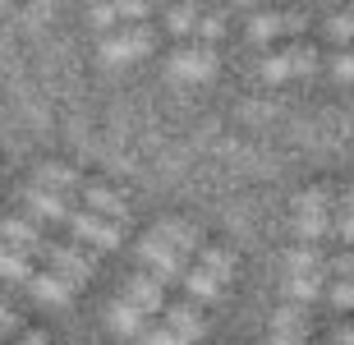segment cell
<instances>
[{"label": "cell", "instance_id": "1", "mask_svg": "<svg viewBox=\"0 0 354 345\" xmlns=\"http://www.w3.org/2000/svg\"><path fill=\"white\" fill-rule=\"evenodd\" d=\"M0 244H10V249L28 253V258H41L46 272L74 281V286L88 281L92 272H97V258H92L83 244H69V239L46 235L32 216H5V221H0Z\"/></svg>", "mask_w": 354, "mask_h": 345}, {"label": "cell", "instance_id": "2", "mask_svg": "<svg viewBox=\"0 0 354 345\" xmlns=\"http://www.w3.org/2000/svg\"><path fill=\"white\" fill-rule=\"evenodd\" d=\"M295 226H299L304 244H317L322 235H331V226H336V194H331V185H313L295 198Z\"/></svg>", "mask_w": 354, "mask_h": 345}, {"label": "cell", "instance_id": "3", "mask_svg": "<svg viewBox=\"0 0 354 345\" xmlns=\"http://www.w3.org/2000/svg\"><path fill=\"white\" fill-rule=\"evenodd\" d=\"M138 263H143V272H152L161 286L184 281V272H189V258H184V253H175L171 244L157 235V230H147V235H143V244H138Z\"/></svg>", "mask_w": 354, "mask_h": 345}, {"label": "cell", "instance_id": "4", "mask_svg": "<svg viewBox=\"0 0 354 345\" xmlns=\"http://www.w3.org/2000/svg\"><path fill=\"white\" fill-rule=\"evenodd\" d=\"M157 46V28L152 24H133V28H115V32H106L102 37V60L120 65V60H138Z\"/></svg>", "mask_w": 354, "mask_h": 345}, {"label": "cell", "instance_id": "5", "mask_svg": "<svg viewBox=\"0 0 354 345\" xmlns=\"http://www.w3.org/2000/svg\"><path fill=\"white\" fill-rule=\"evenodd\" d=\"M166 65H171L175 79H212V74H216V46H212V41L180 46V51H171Z\"/></svg>", "mask_w": 354, "mask_h": 345}, {"label": "cell", "instance_id": "6", "mask_svg": "<svg viewBox=\"0 0 354 345\" xmlns=\"http://www.w3.org/2000/svg\"><path fill=\"white\" fill-rule=\"evenodd\" d=\"M124 299H129L143 318H152V313H161V308H166V286H161L152 272H143V267H138V272L129 277V286H124Z\"/></svg>", "mask_w": 354, "mask_h": 345}, {"label": "cell", "instance_id": "7", "mask_svg": "<svg viewBox=\"0 0 354 345\" xmlns=\"http://www.w3.org/2000/svg\"><path fill=\"white\" fill-rule=\"evenodd\" d=\"M161 313H166V318H161V327H166V332H171L180 345L198 341V336H203V327H207V322H203V308L189 304V299H180V304H166Z\"/></svg>", "mask_w": 354, "mask_h": 345}, {"label": "cell", "instance_id": "8", "mask_svg": "<svg viewBox=\"0 0 354 345\" xmlns=\"http://www.w3.org/2000/svg\"><path fill=\"white\" fill-rule=\"evenodd\" d=\"M308 341V308L304 304H281L272 318V341L267 345H304Z\"/></svg>", "mask_w": 354, "mask_h": 345}, {"label": "cell", "instance_id": "9", "mask_svg": "<svg viewBox=\"0 0 354 345\" xmlns=\"http://www.w3.org/2000/svg\"><path fill=\"white\" fill-rule=\"evenodd\" d=\"M79 198H83V207H88V212L106 216V221H124V198H120L111 185H102V180H83Z\"/></svg>", "mask_w": 354, "mask_h": 345}, {"label": "cell", "instance_id": "10", "mask_svg": "<svg viewBox=\"0 0 354 345\" xmlns=\"http://www.w3.org/2000/svg\"><path fill=\"white\" fill-rule=\"evenodd\" d=\"M37 189H46V194H60V198H74L83 189V175L74 171V166H60V161H46V166H37V180H32Z\"/></svg>", "mask_w": 354, "mask_h": 345}, {"label": "cell", "instance_id": "11", "mask_svg": "<svg viewBox=\"0 0 354 345\" xmlns=\"http://www.w3.org/2000/svg\"><path fill=\"white\" fill-rule=\"evenodd\" d=\"M157 235L166 239L175 253H184V258H189L194 249H203V230H198L194 221H184V216H166V221L157 226Z\"/></svg>", "mask_w": 354, "mask_h": 345}, {"label": "cell", "instance_id": "12", "mask_svg": "<svg viewBox=\"0 0 354 345\" xmlns=\"http://www.w3.org/2000/svg\"><path fill=\"white\" fill-rule=\"evenodd\" d=\"M286 24H299V14H286V10H258L249 19V37L258 41V46H267V41H276L281 32H286Z\"/></svg>", "mask_w": 354, "mask_h": 345}, {"label": "cell", "instance_id": "13", "mask_svg": "<svg viewBox=\"0 0 354 345\" xmlns=\"http://www.w3.org/2000/svg\"><path fill=\"white\" fill-rule=\"evenodd\" d=\"M28 290L37 295V299H51V304H69V299H74V290H79V286H74V281H65V277H55V272H32V281H28Z\"/></svg>", "mask_w": 354, "mask_h": 345}, {"label": "cell", "instance_id": "14", "mask_svg": "<svg viewBox=\"0 0 354 345\" xmlns=\"http://www.w3.org/2000/svg\"><path fill=\"white\" fill-rule=\"evenodd\" d=\"M147 19H152V5H97L92 10V24H102V28L111 24L133 28V24H147Z\"/></svg>", "mask_w": 354, "mask_h": 345}, {"label": "cell", "instance_id": "15", "mask_svg": "<svg viewBox=\"0 0 354 345\" xmlns=\"http://www.w3.org/2000/svg\"><path fill=\"white\" fill-rule=\"evenodd\" d=\"M198 272H207L216 286H225V281L235 277V253L216 249V244H203V249H198Z\"/></svg>", "mask_w": 354, "mask_h": 345}, {"label": "cell", "instance_id": "16", "mask_svg": "<svg viewBox=\"0 0 354 345\" xmlns=\"http://www.w3.org/2000/svg\"><path fill=\"white\" fill-rule=\"evenodd\" d=\"M317 272H327V258L317 253V244H299L286 253V277H317Z\"/></svg>", "mask_w": 354, "mask_h": 345}, {"label": "cell", "instance_id": "17", "mask_svg": "<svg viewBox=\"0 0 354 345\" xmlns=\"http://www.w3.org/2000/svg\"><path fill=\"white\" fill-rule=\"evenodd\" d=\"M322 290H327V272H317V277H286V304L308 308Z\"/></svg>", "mask_w": 354, "mask_h": 345}, {"label": "cell", "instance_id": "18", "mask_svg": "<svg viewBox=\"0 0 354 345\" xmlns=\"http://www.w3.org/2000/svg\"><path fill=\"white\" fill-rule=\"evenodd\" d=\"M111 322H115V332H120V336H147V318L129 304V299H124V295H120L115 304H111Z\"/></svg>", "mask_w": 354, "mask_h": 345}, {"label": "cell", "instance_id": "19", "mask_svg": "<svg viewBox=\"0 0 354 345\" xmlns=\"http://www.w3.org/2000/svg\"><path fill=\"white\" fill-rule=\"evenodd\" d=\"M32 272H37V263L28 258V253H19V249H10V244H0V277L5 281H32Z\"/></svg>", "mask_w": 354, "mask_h": 345}, {"label": "cell", "instance_id": "20", "mask_svg": "<svg viewBox=\"0 0 354 345\" xmlns=\"http://www.w3.org/2000/svg\"><path fill=\"white\" fill-rule=\"evenodd\" d=\"M331 230H341V235L354 244V185L341 189V198H336V226Z\"/></svg>", "mask_w": 354, "mask_h": 345}, {"label": "cell", "instance_id": "21", "mask_svg": "<svg viewBox=\"0 0 354 345\" xmlns=\"http://www.w3.org/2000/svg\"><path fill=\"white\" fill-rule=\"evenodd\" d=\"M286 65H290V74H308V69L317 65V46L313 41H295V46H286Z\"/></svg>", "mask_w": 354, "mask_h": 345}, {"label": "cell", "instance_id": "22", "mask_svg": "<svg viewBox=\"0 0 354 345\" xmlns=\"http://www.w3.org/2000/svg\"><path fill=\"white\" fill-rule=\"evenodd\" d=\"M327 37L341 41V51H345V46H354V10L331 14V19H327Z\"/></svg>", "mask_w": 354, "mask_h": 345}, {"label": "cell", "instance_id": "23", "mask_svg": "<svg viewBox=\"0 0 354 345\" xmlns=\"http://www.w3.org/2000/svg\"><path fill=\"white\" fill-rule=\"evenodd\" d=\"M327 295H331V304L341 308V313H345V308H354V277L331 281V286H327Z\"/></svg>", "mask_w": 354, "mask_h": 345}, {"label": "cell", "instance_id": "24", "mask_svg": "<svg viewBox=\"0 0 354 345\" xmlns=\"http://www.w3.org/2000/svg\"><path fill=\"white\" fill-rule=\"evenodd\" d=\"M24 327H28V322L19 318L10 304H0V341H19V332H24Z\"/></svg>", "mask_w": 354, "mask_h": 345}, {"label": "cell", "instance_id": "25", "mask_svg": "<svg viewBox=\"0 0 354 345\" xmlns=\"http://www.w3.org/2000/svg\"><path fill=\"white\" fill-rule=\"evenodd\" d=\"M198 19H203V10H194V5H180V10H171V32H194Z\"/></svg>", "mask_w": 354, "mask_h": 345}, {"label": "cell", "instance_id": "26", "mask_svg": "<svg viewBox=\"0 0 354 345\" xmlns=\"http://www.w3.org/2000/svg\"><path fill=\"white\" fill-rule=\"evenodd\" d=\"M263 79H272V83H281V79H290V65H286V51H276V55H267L263 65Z\"/></svg>", "mask_w": 354, "mask_h": 345}, {"label": "cell", "instance_id": "27", "mask_svg": "<svg viewBox=\"0 0 354 345\" xmlns=\"http://www.w3.org/2000/svg\"><path fill=\"white\" fill-rule=\"evenodd\" d=\"M331 69H336V79H354V46H345V51H336V60H331Z\"/></svg>", "mask_w": 354, "mask_h": 345}, {"label": "cell", "instance_id": "28", "mask_svg": "<svg viewBox=\"0 0 354 345\" xmlns=\"http://www.w3.org/2000/svg\"><path fill=\"white\" fill-rule=\"evenodd\" d=\"M331 281H341V277H354V253H341V258H331L327 263Z\"/></svg>", "mask_w": 354, "mask_h": 345}, {"label": "cell", "instance_id": "29", "mask_svg": "<svg viewBox=\"0 0 354 345\" xmlns=\"http://www.w3.org/2000/svg\"><path fill=\"white\" fill-rule=\"evenodd\" d=\"M327 341H331V345H354V322H341V327H331Z\"/></svg>", "mask_w": 354, "mask_h": 345}, {"label": "cell", "instance_id": "30", "mask_svg": "<svg viewBox=\"0 0 354 345\" xmlns=\"http://www.w3.org/2000/svg\"><path fill=\"white\" fill-rule=\"evenodd\" d=\"M143 341H147V345H180V341H175L171 332H166V327H152V332H147Z\"/></svg>", "mask_w": 354, "mask_h": 345}, {"label": "cell", "instance_id": "31", "mask_svg": "<svg viewBox=\"0 0 354 345\" xmlns=\"http://www.w3.org/2000/svg\"><path fill=\"white\" fill-rule=\"evenodd\" d=\"M14 345H46V336L41 332H32V327H24V332H19V341Z\"/></svg>", "mask_w": 354, "mask_h": 345}]
</instances>
